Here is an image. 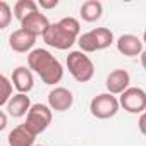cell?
Returning <instances> with one entry per match:
<instances>
[{"label":"cell","instance_id":"19","mask_svg":"<svg viewBox=\"0 0 146 146\" xmlns=\"http://www.w3.org/2000/svg\"><path fill=\"white\" fill-rule=\"evenodd\" d=\"M12 21V9L7 2H0V29L9 28Z\"/></svg>","mask_w":146,"mask_h":146},{"label":"cell","instance_id":"9","mask_svg":"<svg viewBox=\"0 0 146 146\" xmlns=\"http://www.w3.org/2000/svg\"><path fill=\"white\" fill-rule=\"evenodd\" d=\"M131 83V76L125 69H115L112 70L110 74L107 76V81H105V86H107V91L110 95H122L125 90H129Z\"/></svg>","mask_w":146,"mask_h":146},{"label":"cell","instance_id":"22","mask_svg":"<svg viewBox=\"0 0 146 146\" xmlns=\"http://www.w3.org/2000/svg\"><path fill=\"white\" fill-rule=\"evenodd\" d=\"M7 127V112L0 110V131H4Z\"/></svg>","mask_w":146,"mask_h":146},{"label":"cell","instance_id":"5","mask_svg":"<svg viewBox=\"0 0 146 146\" xmlns=\"http://www.w3.org/2000/svg\"><path fill=\"white\" fill-rule=\"evenodd\" d=\"M120 108V102L117 100L115 95H110V93H102V95H96L91 103H90V112L93 117L100 119V120H107V119H112L117 115Z\"/></svg>","mask_w":146,"mask_h":146},{"label":"cell","instance_id":"16","mask_svg":"<svg viewBox=\"0 0 146 146\" xmlns=\"http://www.w3.org/2000/svg\"><path fill=\"white\" fill-rule=\"evenodd\" d=\"M81 19L86 23H96L103 14V4L100 0H86L79 9Z\"/></svg>","mask_w":146,"mask_h":146},{"label":"cell","instance_id":"6","mask_svg":"<svg viewBox=\"0 0 146 146\" xmlns=\"http://www.w3.org/2000/svg\"><path fill=\"white\" fill-rule=\"evenodd\" d=\"M50 124H52V108L48 105H43V103H35L31 107V110L28 112L26 122H24V125L35 136L45 132Z\"/></svg>","mask_w":146,"mask_h":146},{"label":"cell","instance_id":"18","mask_svg":"<svg viewBox=\"0 0 146 146\" xmlns=\"http://www.w3.org/2000/svg\"><path fill=\"white\" fill-rule=\"evenodd\" d=\"M0 88H2V93H0V107H7V103L12 98L14 84L7 76H0Z\"/></svg>","mask_w":146,"mask_h":146},{"label":"cell","instance_id":"1","mask_svg":"<svg viewBox=\"0 0 146 146\" xmlns=\"http://www.w3.org/2000/svg\"><path fill=\"white\" fill-rule=\"evenodd\" d=\"M81 36V24L76 17H62L43 35V41L57 50H69Z\"/></svg>","mask_w":146,"mask_h":146},{"label":"cell","instance_id":"2","mask_svg":"<svg viewBox=\"0 0 146 146\" xmlns=\"http://www.w3.org/2000/svg\"><path fill=\"white\" fill-rule=\"evenodd\" d=\"M28 65L33 72L41 78V81L45 84H57L62 81L64 78V67L58 62V58H55L48 50L45 48H35L33 52H29L28 55Z\"/></svg>","mask_w":146,"mask_h":146},{"label":"cell","instance_id":"14","mask_svg":"<svg viewBox=\"0 0 146 146\" xmlns=\"http://www.w3.org/2000/svg\"><path fill=\"white\" fill-rule=\"evenodd\" d=\"M35 139H36V136L24 124L16 125L7 136L9 146H35Z\"/></svg>","mask_w":146,"mask_h":146},{"label":"cell","instance_id":"25","mask_svg":"<svg viewBox=\"0 0 146 146\" xmlns=\"http://www.w3.org/2000/svg\"><path fill=\"white\" fill-rule=\"evenodd\" d=\"M36 146H43V144H36Z\"/></svg>","mask_w":146,"mask_h":146},{"label":"cell","instance_id":"15","mask_svg":"<svg viewBox=\"0 0 146 146\" xmlns=\"http://www.w3.org/2000/svg\"><path fill=\"white\" fill-rule=\"evenodd\" d=\"M31 102H29V96L24 95V93H17L11 98V102L7 103L5 107V112L16 119L23 117V115H28V112L31 110Z\"/></svg>","mask_w":146,"mask_h":146},{"label":"cell","instance_id":"7","mask_svg":"<svg viewBox=\"0 0 146 146\" xmlns=\"http://www.w3.org/2000/svg\"><path fill=\"white\" fill-rule=\"evenodd\" d=\"M120 107L129 113H144L146 112V91L143 88H129L125 90L120 98Z\"/></svg>","mask_w":146,"mask_h":146},{"label":"cell","instance_id":"10","mask_svg":"<svg viewBox=\"0 0 146 146\" xmlns=\"http://www.w3.org/2000/svg\"><path fill=\"white\" fill-rule=\"evenodd\" d=\"M36 38L38 36H35L33 33H29V31H26V29L21 28V29L11 33V36H9V46L14 52H17V53H26V52H29L35 46Z\"/></svg>","mask_w":146,"mask_h":146},{"label":"cell","instance_id":"8","mask_svg":"<svg viewBox=\"0 0 146 146\" xmlns=\"http://www.w3.org/2000/svg\"><path fill=\"white\" fill-rule=\"evenodd\" d=\"M74 105V95L67 88H53L48 93V107L55 112H65Z\"/></svg>","mask_w":146,"mask_h":146},{"label":"cell","instance_id":"17","mask_svg":"<svg viewBox=\"0 0 146 146\" xmlns=\"http://www.w3.org/2000/svg\"><path fill=\"white\" fill-rule=\"evenodd\" d=\"M36 11H40V5L35 0H17L16 5H14V17L19 23H23L29 14H33Z\"/></svg>","mask_w":146,"mask_h":146},{"label":"cell","instance_id":"11","mask_svg":"<svg viewBox=\"0 0 146 146\" xmlns=\"http://www.w3.org/2000/svg\"><path fill=\"white\" fill-rule=\"evenodd\" d=\"M50 26H52V23H50L48 17H46L45 14H41L40 11L29 14V16L21 23V28L26 29V31H29V33H33L35 36H43V35L48 31Z\"/></svg>","mask_w":146,"mask_h":146},{"label":"cell","instance_id":"13","mask_svg":"<svg viewBox=\"0 0 146 146\" xmlns=\"http://www.w3.org/2000/svg\"><path fill=\"white\" fill-rule=\"evenodd\" d=\"M117 50L125 57H137L143 53V40L134 35H122L117 40Z\"/></svg>","mask_w":146,"mask_h":146},{"label":"cell","instance_id":"12","mask_svg":"<svg viewBox=\"0 0 146 146\" xmlns=\"http://www.w3.org/2000/svg\"><path fill=\"white\" fill-rule=\"evenodd\" d=\"M11 81L14 84V88L19 91V93H29L35 86V78H33V72L31 69L24 67V65H19L12 70V76H11Z\"/></svg>","mask_w":146,"mask_h":146},{"label":"cell","instance_id":"4","mask_svg":"<svg viewBox=\"0 0 146 146\" xmlns=\"http://www.w3.org/2000/svg\"><path fill=\"white\" fill-rule=\"evenodd\" d=\"M113 43V33L108 28H95L88 33H83L78 40V45L81 52L84 53H93L108 48Z\"/></svg>","mask_w":146,"mask_h":146},{"label":"cell","instance_id":"20","mask_svg":"<svg viewBox=\"0 0 146 146\" xmlns=\"http://www.w3.org/2000/svg\"><path fill=\"white\" fill-rule=\"evenodd\" d=\"M38 5L41 9H55L58 5V0H40Z\"/></svg>","mask_w":146,"mask_h":146},{"label":"cell","instance_id":"23","mask_svg":"<svg viewBox=\"0 0 146 146\" xmlns=\"http://www.w3.org/2000/svg\"><path fill=\"white\" fill-rule=\"evenodd\" d=\"M141 65L146 69V50H143V53H141Z\"/></svg>","mask_w":146,"mask_h":146},{"label":"cell","instance_id":"24","mask_svg":"<svg viewBox=\"0 0 146 146\" xmlns=\"http://www.w3.org/2000/svg\"><path fill=\"white\" fill-rule=\"evenodd\" d=\"M143 43H146V31H144V35H143Z\"/></svg>","mask_w":146,"mask_h":146},{"label":"cell","instance_id":"3","mask_svg":"<svg viewBox=\"0 0 146 146\" xmlns=\"http://www.w3.org/2000/svg\"><path fill=\"white\" fill-rule=\"evenodd\" d=\"M67 69L78 83H88L95 76L93 60L81 50H74L67 55Z\"/></svg>","mask_w":146,"mask_h":146},{"label":"cell","instance_id":"21","mask_svg":"<svg viewBox=\"0 0 146 146\" xmlns=\"http://www.w3.org/2000/svg\"><path fill=\"white\" fill-rule=\"evenodd\" d=\"M137 127H139L141 134H144V136H146V112L139 115V120H137Z\"/></svg>","mask_w":146,"mask_h":146}]
</instances>
